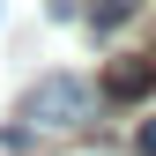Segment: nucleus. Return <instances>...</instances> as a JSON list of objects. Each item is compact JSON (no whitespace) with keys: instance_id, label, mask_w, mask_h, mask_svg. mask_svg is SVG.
<instances>
[{"instance_id":"nucleus-1","label":"nucleus","mask_w":156,"mask_h":156,"mask_svg":"<svg viewBox=\"0 0 156 156\" xmlns=\"http://www.w3.org/2000/svg\"><path fill=\"white\" fill-rule=\"evenodd\" d=\"M89 112H97V97H89V82H74V74H45V82L30 89V119L45 126V134L89 126Z\"/></svg>"},{"instance_id":"nucleus-2","label":"nucleus","mask_w":156,"mask_h":156,"mask_svg":"<svg viewBox=\"0 0 156 156\" xmlns=\"http://www.w3.org/2000/svg\"><path fill=\"white\" fill-rule=\"evenodd\" d=\"M156 89V60H119L104 74V97H119V104H134V97H149Z\"/></svg>"},{"instance_id":"nucleus-3","label":"nucleus","mask_w":156,"mask_h":156,"mask_svg":"<svg viewBox=\"0 0 156 156\" xmlns=\"http://www.w3.org/2000/svg\"><path fill=\"white\" fill-rule=\"evenodd\" d=\"M126 15H134V0H104V8H97V30H119Z\"/></svg>"},{"instance_id":"nucleus-4","label":"nucleus","mask_w":156,"mask_h":156,"mask_svg":"<svg viewBox=\"0 0 156 156\" xmlns=\"http://www.w3.org/2000/svg\"><path fill=\"white\" fill-rule=\"evenodd\" d=\"M45 15H60V23H74V15H82V0H45Z\"/></svg>"}]
</instances>
